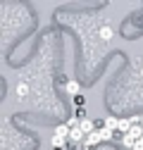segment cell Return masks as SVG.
Masks as SVG:
<instances>
[{"mask_svg":"<svg viewBox=\"0 0 143 150\" xmlns=\"http://www.w3.org/2000/svg\"><path fill=\"white\" fill-rule=\"evenodd\" d=\"M122 143L127 145V148H131V150H134V145H136V138H134L131 134H127V136H122Z\"/></svg>","mask_w":143,"mask_h":150,"instance_id":"obj_10","label":"cell"},{"mask_svg":"<svg viewBox=\"0 0 143 150\" xmlns=\"http://www.w3.org/2000/svg\"><path fill=\"white\" fill-rule=\"evenodd\" d=\"M79 129L84 131L86 136H91L93 131H96V126H93V122H91V119H81V124H79Z\"/></svg>","mask_w":143,"mask_h":150,"instance_id":"obj_4","label":"cell"},{"mask_svg":"<svg viewBox=\"0 0 143 150\" xmlns=\"http://www.w3.org/2000/svg\"><path fill=\"white\" fill-rule=\"evenodd\" d=\"M100 141H103V134H100V131L96 129V131H93L91 136H86V141H84V145H86V150H91V148H93V145H98Z\"/></svg>","mask_w":143,"mask_h":150,"instance_id":"obj_1","label":"cell"},{"mask_svg":"<svg viewBox=\"0 0 143 150\" xmlns=\"http://www.w3.org/2000/svg\"><path fill=\"white\" fill-rule=\"evenodd\" d=\"M72 100H74V107L79 110V107H84V103H86V98L84 96H76V98H72Z\"/></svg>","mask_w":143,"mask_h":150,"instance_id":"obj_11","label":"cell"},{"mask_svg":"<svg viewBox=\"0 0 143 150\" xmlns=\"http://www.w3.org/2000/svg\"><path fill=\"white\" fill-rule=\"evenodd\" d=\"M112 36H115L112 26H107V24H105V26L100 29V38H103V41H112Z\"/></svg>","mask_w":143,"mask_h":150,"instance_id":"obj_6","label":"cell"},{"mask_svg":"<svg viewBox=\"0 0 143 150\" xmlns=\"http://www.w3.org/2000/svg\"><path fill=\"white\" fill-rule=\"evenodd\" d=\"M141 60H143V57H141Z\"/></svg>","mask_w":143,"mask_h":150,"instance_id":"obj_16","label":"cell"},{"mask_svg":"<svg viewBox=\"0 0 143 150\" xmlns=\"http://www.w3.org/2000/svg\"><path fill=\"white\" fill-rule=\"evenodd\" d=\"M50 150H60V148H50Z\"/></svg>","mask_w":143,"mask_h":150,"instance_id":"obj_14","label":"cell"},{"mask_svg":"<svg viewBox=\"0 0 143 150\" xmlns=\"http://www.w3.org/2000/svg\"><path fill=\"white\" fill-rule=\"evenodd\" d=\"M67 93H69L72 98L81 96V86H79V81H74V79H72V81H67Z\"/></svg>","mask_w":143,"mask_h":150,"instance_id":"obj_2","label":"cell"},{"mask_svg":"<svg viewBox=\"0 0 143 150\" xmlns=\"http://www.w3.org/2000/svg\"><path fill=\"white\" fill-rule=\"evenodd\" d=\"M64 141H67V138H62V136H55V134H52L50 145H52V148H62V145H64Z\"/></svg>","mask_w":143,"mask_h":150,"instance_id":"obj_9","label":"cell"},{"mask_svg":"<svg viewBox=\"0 0 143 150\" xmlns=\"http://www.w3.org/2000/svg\"><path fill=\"white\" fill-rule=\"evenodd\" d=\"M74 117H76V119H86V110H84V107H79Z\"/></svg>","mask_w":143,"mask_h":150,"instance_id":"obj_12","label":"cell"},{"mask_svg":"<svg viewBox=\"0 0 143 150\" xmlns=\"http://www.w3.org/2000/svg\"><path fill=\"white\" fill-rule=\"evenodd\" d=\"M14 93H17V98H26L29 96V83L26 81H19L14 86Z\"/></svg>","mask_w":143,"mask_h":150,"instance_id":"obj_3","label":"cell"},{"mask_svg":"<svg viewBox=\"0 0 143 150\" xmlns=\"http://www.w3.org/2000/svg\"><path fill=\"white\" fill-rule=\"evenodd\" d=\"M100 134H103V141H115V138H117L115 131H112V129H105V126L100 129Z\"/></svg>","mask_w":143,"mask_h":150,"instance_id":"obj_8","label":"cell"},{"mask_svg":"<svg viewBox=\"0 0 143 150\" xmlns=\"http://www.w3.org/2000/svg\"><path fill=\"white\" fill-rule=\"evenodd\" d=\"M141 126H143V115H141Z\"/></svg>","mask_w":143,"mask_h":150,"instance_id":"obj_13","label":"cell"},{"mask_svg":"<svg viewBox=\"0 0 143 150\" xmlns=\"http://www.w3.org/2000/svg\"><path fill=\"white\" fill-rule=\"evenodd\" d=\"M69 138L74 141V143H84V141H86V134H84L81 129H72V131H69Z\"/></svg>","mask_w":143,"mask_h":150,"instance_id":"obj_5","label":"cell"},{"mask_svg":"<svg viewBox=\"0 0 143 150\" xmlns=\"http://www.w3.org/2000/svg\"><path fill=\"white\" fill-rule=\"evenodd\" d=\"M141 76H143V69H141Z\"/></svg>","mask_w":143,"mask_h":150,"instance_id":"obj_15","label":"cell"},{"mask_svg":"<svg viewBox=\"0 0 143 150\" xmlns=\"http://www.w3.org/2000/svg\"><path fill=\"white\" fill-rule=\"evenodd\" d=\"M103 126H105V129H112V131H115V129L119 126V119H117V117H105Z\"/></svg>","mask_w":143,"mask_h":150,"instance_id":"obj_7","label":"cell"}]
</instances>
